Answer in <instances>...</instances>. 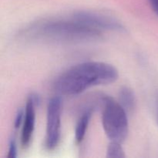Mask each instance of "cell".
Masks as SVG:
<instances>
[{
  "mask_svg": "<svg viewBox=\"0 0 158 158\" xmlns=\"http://www.w3.org/2000/svg\"><path fill=\"white\" fill-rule=\"evenodd\" d=\"M118 77L117 69L109 63L86 62L61 74L54 83V89L62 95H77L93 86L114 83Z\"/></svg>",
  "mask_w": 158,
  "mask_h": 158,
  "instance_id": "obj_1",
  "label": "cell"
},
{
  "mask_svg": "<svg viewBox=\"0 0 158 158\" xmlns=\"http://www.w3.org/2000/svg\"><path fill=\"white\" fill-rule=\"evenodd\" d=\"M28 35L35 38L52 41H80L94 40L100 36V31L87 27L73 19L48 20L29 28Z\"/></svg>",
  "mask_w": 158,
  "mask_h": 158,
  "instance_id": "obj_2",
  "label": "cell"
},
{
  "mask_svg": "<svg viewBox=\"0 0 158 158\" xmlns=\"http://www.w3.org/2000/svg\"><path fill=\"white\" fill-rule=\"evenodd\" d=\"M102 113V123L104 132L111 141L122 143L128 134V119L127 111L111 97H104Z\"/></svg>",
  "mask_w": 158,
  "mask_h": 158,
  "instance_id": "obj_3",
  "label": "cell"
},
{
  "mask_svg": "<svg viewBox=\"0 0 158 158\" xmlns=\"http://www.w3.org/2000/svg\"><path fill=\"white\" fill-rule=\"evenodd\" d=\"M62 102L60 97L51 99L47 106L45 147L52 151L58 146L61 135Z\"/></svg>",
  "mask_w": 158,
  "mask_h": 158,
  "instance_id": "obj_4",
  "label": "cell"
},
{
  "mask_svg": "<svg viewBox=\"0 0 158 158\" xmlns=\"http://www.w3.org/2000/svg\"><path fill=\"white\" fill-rule=\"evenodd\" d=\"M73 19L97 31H123V25L108 15L90 11H80L73 14Z\"/></svg>",
  "mask_w": 158,
  "mask_h": 158,
  "instance_id": "obj_5",
  "label": "cell"
},
{
  "mask_svg": "<svg viewBox=\"0 0 158 158\" xmlns=\"http://www.w3.org/2000/svg\"><path fill=\"white\" fill-rule=\"evenodd\" d=\"M39 97L35 95H31L28 98L25 109L24 120H23V130H22L21 143L23 148L29 147L32 140L35 127V105L39 103Z\"/></svg>",
  "mask_w": 158,
  "mask_h": 158,
  "instance_id": "obj_6",
  "label": "cell"
},
{
  "mask_svg": "<svg viewBox=\"0 0 158 158\" xmlns=\"http://www.w3.org/2000/svg\"><path fill=\"white\" fill-rule=\"evenodd\" d=\"M91 116H92V110H88L85 111L84 114L81 116L80 120H78L75 130V140L77 143H80L83 141V138L86 135L88 126H89Z\"/></svg>",
  "mask_w": 158,
  "mask_h": 158,
  "instance_id": "obj_7",
  "label": "cell"
},
{
  "mask_svg": "<svg viewBox=\"0 0 158 158\" xmlns=\"http://www.w3.org/2000/svg\"><path fill=\"white\" fill-rule=\"evenodd\" d=\"M119 103L127 112L133 110L136 103L134 92L127 86L122 88L119 94Z\"/></svg>",
  "mask_w": 158,
  "mask_h": 158,
  "instance_id": "obj_8",
  "label": "cell"
},
{
  "mask_svg": "<svg viewBox=\"0 0 158 158\" xmlns=\"http://www.w3.org/2000/svg\"><path fill=\"white\" fill-rule=\"evenodd\" d=\"M121 143L117 141H111L109 143L106 150V157L123 158L125 157V153L120 145Z\"/></svg>",
  "mask_w": 158,
  "mask_h": 158,
  "instance_id": "obj_9",
  "label": "cell"
},
{
  "mask_svg": "<svg viewBox=\"0 0 158 158\" xmlns=\"http://www.w3.org/2000/svg\"><path fill=\"white\" fill-rule=\"evenodd\" d=\"M17 155V150H16V144L14 140H11L9 143V154H8V157L9 158H14Z\"/></svg>",
  "mask_w": 158,
  "mask_h": 158,
  "instance_id": "obj_10",
  "label": "cell"
},
{
  "mask_svg": "<svg viewBox=\"0 0 158 158\" xmlns=\"http://www.w3.org/2000/svg\"><path fill=\"white\" fill-rule=\"evenodd\" d=\"M24 114L25 112L23 110H20L18 111L16 114V117H15V127L18 128L19 127L21 123H23V120H24Z\"/></svg>",
  "mask_w": 158,
  "mask_h": 158,
  "instance_id": "obj_11",
  "label": "cell"
},
{
  "mask_svg": "<svg viewBox=\"0 0 158 158\" xmlns=\"http://www.w3.org/2000/svg\"><path fill=\"white\" fill-rule=\"evenodd\" d=\"M149 2L154 12L158 15V0H149Z\"/></svg>",
  "mask_w": 158,
  "mask_h": 158,
  "instance_id": "obj_12",
  "label": "cell"
}]
</instances>
